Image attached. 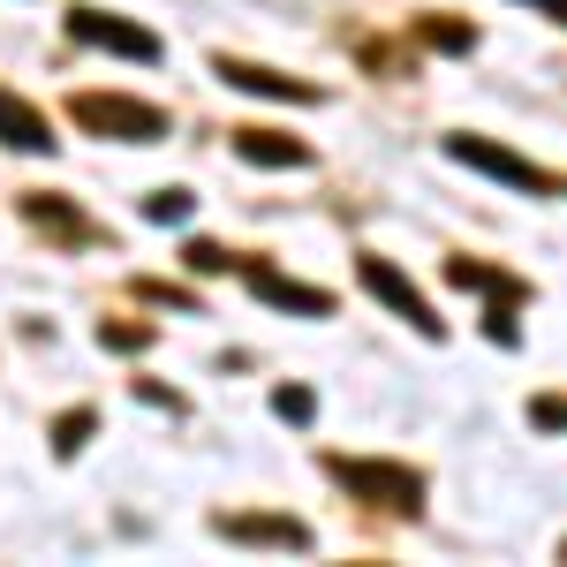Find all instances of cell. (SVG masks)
<instances>
[{"mask_svg":"<svg viewBox=\"0 0 567 567\" xmlns=\"http://www.w3.org/2000/svg\"><path fill=\"white\" fill-rule=\"evenodd\" d=\"M99 432V416L91 409H69V416H53V462H76V446Z\"/></svg>","mask_w":567,"mask_h":567,"instance_id":"cell-13","label":"cell"},{"mask_svg":"<svg viewBox=\"0 0 567 567\" xmlns=\"http://www.w3.org/2000/svg\"><path fill=\"white\" fill-rule=\"evenodd\" d=\"M318 470L341 484L349 499H363V507H386V515H401V523H416L424 515V470H409V462H363V454H318Z\"/></svg>","mask_w":567,"mask_h":567,"instance_id":"cell-1","label":"cell"},{"mask_svg":"<svg viewBox=\"0 0 567 567\" xmlns=\"http://www.w3.org/2000/svg\"><path fill=\"white\" fill-rule=\"evenodd\" d=\"M189 213H197L189 189H152V197H144V219H167V227H175V219H189Z\"/></svg>","mask_w":567,"mask_h":567,"instance_id":"cell-15","label":"cell"},{"mask_svg":"<svg viewBox=\"0 0 567 567\" xmlns=\"http://www.w3.org/2000/svg\"><path fill=\"white\" fill-rule=\"evenodd\" d=\"M227 272H243V280H250V296H265L272 310H288V318H333V288L288 280V272H272L265 258H235V250H227Z\"/></svg>","mask_w":567,"mask_h":567,"instance_id":"cell-6","label":"cell"},{"mask_svg":"<svg viewBox=\"0 0 567 567\" xmlns=\"http://www.w3.org/2000/svg\"><path fill=\"white\" fill-rule=\"evenodd\" d=\"M355 280H363V288H371L379 303H393V310H401V318H409V326H416L424 341H439V333H446V326L432 318V303H424V296L409 288V272H401L393 258H379V250H363V258H355Z\"/></svg>","mask_w":567,"mask_h":567,"instance_id":"cell-8","label":"cell"},{"mask_svg":"<svg viewBox=\"0 0 567 567\" xmlns=\"http://www.w3.org/2000/svg\"><path fill=\"white\" fill-rule=\"evenodd\" d=\"M69 122L84 136H106V144H159L167 136V106H144V99H122V91H76Z\"/></svg>","mask_w":567,"mask_h":567,"instance_id":"cell-2","label":"cell"},{"mask_svg":"<svg viewBox=\"0 0 567 567\" xmlns=\"http://www.w3.org/2000/svg\"><path fill=\"white\" fill-rule=\"evenodd\" d=\"M16 213L31 219L45 243H61V250H84V243L99 250V243H106V227H99L84 205H69L61 189H23V197H16Z\"/></svg>","mask_w":567,"mask_h":567,"instance_id":"cell-5","label":"cell"},{"mask_svg":"<svg viewBox=\"0 0 567 567\" xmlns=\"http://www.w3.org/2000/svg\"><path fill=\"white\" fill-rule=\"evenodd\" d=\"M227 136H235V152H243L250 167H310V159H318L303 136H288V130H227Z\"/></svg>","mask_w":567,"mask_h":567,"instance_id":"cell-12","label":"cell"},{"mask_svg":"<svg viewBox=\"0 0 567 567\" xmlns=\"http://www.w3.org/2000/svg\"><path fill=\"white\" fill-rule=\"evenodd\" d=\"M136 296H144V303H175V310H189V296H182V288H159V280H136Z\"/></svg>","mask_w":567,"mask_h":567,"instance_id":"cell-19","label":"cell"},{"mask_svg":"<svg viewBox=\"0 0 567 567\" xmlns=\"http://www.w3.org/2000/svg\"><path fill=\"white\" fill-rule=\"evenodd\" d=\"M0 144H16V152H39V159H53V152H61L53 122H45L31 99H16L8 84H0Z\"/></svg>","mask_w":567,"mask_h":567,"instance_id":"cell-11","label":"cell"},{"mask_svg":"<svg viewBox=\"0 0 567 567\" xmlns=\"http://www.w3.org/2000/svg\"><path fill=\"white\" fill-rule=\"evenodd\" d=\"M446 280L492 296V310H484V341H499V349H515V341H523L515 310L529 303V280H515V272H499V265H484V258H446Z\"/></svg>","mask_w":567,"mask_h":567,"instance_id":"cell-4","label":"cell"},{"mask_svg":"<svg viewBox=\"0 0 567 567\" xmlns=\"http://www.w3.org/2000/svg\"><path fill=\"white\" fill-rule=\"evenodd\" d=\"M213 529L227 545H272V553H310L318 545L310 523H296V515H219Z\"/></svg>","mask_w":567,"mask_h":567,"instance_id":"cell-10","label":"cell"},{"mask_svg":"<svg viewBox=\"0 0 567 567\" xmlns=\"http://www.w3.org/2000/svg\"><path fill=\"white\" fill-rule=\"evenodd\" d=\"M446 159H462V167H477V175H492V182H507V189H523V197H560V175H553V167H537V159H523L515 144H492V136L454 130L446 136Z\"/></svg>","mask_w":567,"mask_h":567,"instance_id":"cell-3","label":"cell"},{"mask_svg":"<svg viewBox=\"0 0 567 567\" xmlns=\"http://www.w3.org/2000/svg\"><path fill=\"white\" fill-rule=\"evenodd\" d=\"M523 8H537L545 23H560V16H567V0H523Z\"/></svg>","mask_w":567,"mask_h":567,"instance_id":"cell-20","label":"cell"},{"mask_svg":"<svg viewBox=\"0 0 567 567\" xmlns=\"http://www.w3.org/2000/svg\"><path fill=\"white\" fill-rule=\"evenodd\" d=\"M99 341L122 349V355H136V349H152V326H122V318H114V326H99Z\"/></svg>","mask_w":567,"mask_h":567,"instance_id":"cell-16","label":"cell"},{"mask_svg":"<svg viewBox=\"0 0 567 567\" xmlns=\"http://www.w3.org/2000/svg\"><path fill=\"white\" fill-rule=\"evenodd\" d=\"M416 39L439 45V53H470V45H477V31H470V23H439V16H424V23H416Z\"/></svg>","mask_w":567,"mask_h":567,"instance_id":"cell-14","label":"cell"},{"mask_svg":"<svg viewBox=\"0 0 567 567\" xmlns=\"http://www.w3.org/2000/svg\"><path fill=\"white\" fill-rule=\"evenodd\" d=\"M213 76H219V84H235V91H250V99H288V106H310V99H326V91L310 84V76L265 69V61H243V53H219Z\"/></svg>","mask_w":567,"mask_h":567,"instance_id":"cell-9","label":"cell"},{"mask_svg":"<svg viewBox=\"0 0 567 567\" xmlns=\"http://www.w3.org/2000/svg\"><path fill=\"white\" fill-rule=\"evenodd\" d=\"M310 409H318L310 386H280V416H288V424H310Z\"/></svg>","mask_w":567,"mask_h":567,"instance_id":"cell-18","label":"cell"},{"mask_svg":"<svg viewBox=\"0 0 567 567\" xmlns=\"http://www.w3.org/2000/svg\"><path fill=\"white\" fill-rule=\"evenodd\" d=\"M529 424H537V432H560V424H567L560 393H537V401H529Z\"/></svg>","mask_w":567,"mask_h":567,"instance_id":"cell-17","label":"cell"},{"mask_svg":"<svg viewBox=\"0 0 567 567\" xmlns=\"http://www.w3.org/2000/svg\"><path fill=\"white\" fill-rule=\"evenodd\" d=\"M69 39L99 45V53H130V61H159V31H144L114 8H69Z\"/></svg>","mask_w":567,"mask_h":567,"instance_id":"cell-7","label":"cell"}]
</instances>
